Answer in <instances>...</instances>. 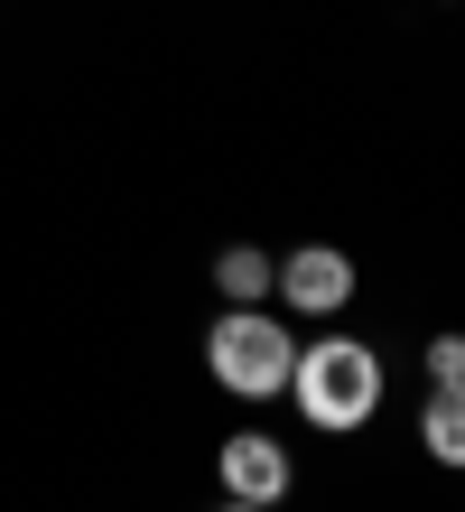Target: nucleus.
<instances>
[{
  "label": "nucleus",
  "instance_id": "f257e3e1",
  "mask_svg": "<svg viewBox=\"0 0 465 512\" xmlns=\"http://www.w3.org/2000/svg\"><path fill=\"white\" fill-rule=\"evenodd\" d=\"M279 401H289L298 429H317V438H363L372 419H382V401H391V364H382V345L326 326V336L298 345L289 391H279Z\"/></svg>",
  "mask_w": 465,
  "mask_h": 512
},
{
  "label": "nucleus",
  "instance_id": "f03ea898",
  "mask_svg": "<svg viewBox=\"0 0 465 512\" xmlns=\"http://www.w3.org/2000/svg\"><path fill=\"white\" fill-rule=\"evenodd\" d=\"M289 364H298V326L279 308H214L205 326V373L224 401H252L270 410L279 391H289Z\"/></svg>",
  "mask_w": 465,
  "mask_h": 512
},
{
  "label": "nucleus",
  "instance_id": "7ed1b4c3",
  "mask_svg": "<svg viewBox=\"0 0 465 512\" xmlns=\"http://www.w3.org/2000/svg\"><path fill=\"white\" fill-rule=\"evenodd\" d=\"M363 289V270L345 243H298V252H270V308L279 317H307V326H345Z\"/></svg>",
  "mask_w": 465,
  "mask_h": 512
},
{
  "label": "nucleus",
  "instance_id": "20e7f679",
  "mask_svg": "<svg viewBox=\"0 0 465 512\" xmlns=\"http://www.w3.org/2000/svg\"><path fill=\"white\" fill-rule=\"evenodd\" d=\"M214 485H224V503L289 512V494H298V447L279 438V429H233V438H214Z\"/></svg>",
  "mask_w": 465,
  "mask_h": 512
},
{
  "label": "nucleus",
  "instance_id": "39448f33",
  "mask_svg": "<svg viewBox=\"0 0 465 512\" xmlns=\"http://www.w3.org/2000/svg\"><path fill=\"white\" fill-rule=\"evenodd\" d=\"M214 298H224V308H270V252L261 243H224L214 252Z\"/></svg>",
  "mask_w": 465,
  "mask_h": 512
},
{
  "label": "nucleus",
  "instance_id": "423d86ee",
  "mask_svg": "<svg viewBox=\"0 0 465 512\" xmlns=\"http://www.w3.org/2000/svg\"><path fill=\"white\" fill-rule=\"evenodd\" d=\"M419 457L428 466H465V391H428L419 401Z\"/></svg>",
  "mask_w": 465,
  "mask_h": 512
},
{
  "label": "nucleus",
  "instance_id": "0eeeda50",
  "mask_svg": "<svg viewBox=\"0 0 465 512\" xmlns=\"http://www.w3.org/2000/svg\"><path fill=\"white\" fill-rule=\"evenodd\" d=\"M419 373H428V391H465V336H428Z\"/></svg>",
  "mask_w": 465,
  "mask_h": 512
},
{
  "label": "nucleus",
  "instance_id": "6e6552de",
  "mask_svg": "<svg viewBox=\"0 0 465 512\" xmlns=\"http://www.w3.org/2000/svg\"><path fill=\"white\" fill-rule=\"evenodd\" d=\"M214 512H270V503H214Z\"/></svg>",
  "mask_w": 465,
  "mask_h": 512
}]
</instances>
